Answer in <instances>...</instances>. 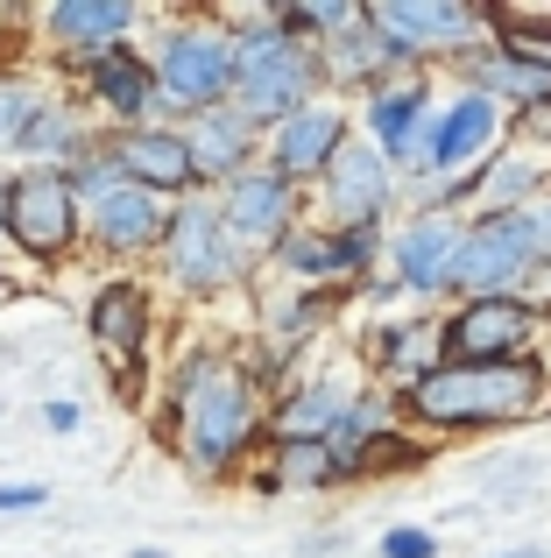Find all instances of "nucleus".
I'll use <instances>...</instances> for the list:
<instances>
[{
	"instance_id": "obj_1",
	"label": "nucleus",
	"mask_w": 551,
	"mask_h": 558,
	"mask_svg": "<svg viewBox=\"0 0 551 558\" xmlns=\"http://www.w3.org/2000/svg\"><path fill=\"white\" fill-rule=\"evenodd\" d=\"M269 381L255 361L241 354H198L177 361V381H170V417H177V446L198 474H234L248 460L255 438H269Z\"/></svg>"
},
{
	"instance_id": "obj_2",
	"label": "nucleus",
	"mask_w": 551,
	"mask_h": 558,
	"mask_svg": "<svg viewBox=\"0 0 551 558\" xmlns=\"http://www.w3.org/2000/svg\"><path fill=\"white\" fill-rule=\"evenodd\" d=\"M403 417L425 432H488V424H524L551 403V361H439L417 389L396 396Z\"/></svg>"
},
{
	"instance_id": "obj_3",
	"label": "nucleus",
	"mask_w": 551,
	"mask_h": 558,
	"mask_svg": "<svg viewBox=\"0 0 551 558\" xmlns=\"http://www.w3.org/2000/svg\"><path fill=\"white\" fill-rule=\"evenodd\" d=\"M326 93V71H318V50L304 36H290L276 8H248L234 14V107L248 113L255 128H283L290 113H304Z\"/></svg>"
},
{
	"instance_id": "obj_4",
	"label": "nucleus",
	"mask_w": 551,
	"mask_h": 558,
	"mask_svg": "<svg viewBox=\"0 0 551 558\" xmlns=\"http://www.w3.org/2000/svg\"><path fill=\"white\" fill-rule=\"evenodd\" d=\"M156 64V93L163 113L192 121L234 99V22H212V14H177L163 28V43L149 50Z\"/></svg>"
},
{
	"instance_id": "obj_5",
	"label": "nucleus",
	"mask_w": 551,
	"mask_h": 558,
	"mask_svg": "<svg viewBox=\"0 0 551 558\" xmlns=\"http://www.w3.org/2000/svg\"><path fill=\"white\" fill-rule=\"evenodd\" d=\"M368 22L382 28V43L403 57V64H431V57H460L467 64L474 50H488V28H495V8H467V0H368Z\"/></svg>"
},
{
	"instance_id": "obj_6",
	"label": "nucleus",
	"mask_w": 551,
	"mask_h": 558,
	"mask_svg": "<svg viewBox=\"0 0 551 558\" xmlns=\"http://www.w3.org/2000/svg\"><path fill=\"white\" fill-rule=\"evenodd\" d=\"M8 241L28 262H64L85 241V198L71 184V170L28 163L8 178Z\"/></svg>"
},
{
	"instance_id": "obj_7",
	"label": "nucleus",
	"mask_w": 551,
	"mask_h": 558,
	"mask_svg": "<svg viewBox=\"0 0 551 558\" xmlns=\"http://www.w3.org/2000/svg\"><path fill=\"white\" fill-rule=\"evenodd\" d=\"M248 247L234 241L220 198H184L177 219H170V241H163V276L184 290V298H212V290L241 283L248 276Z\"/></svg>"
},
{
	"instance_id": "obj_8",
	"label": "nucleus",
	"mask_w": 551,
	"mask_h": 558,
	"mask_svg": "<svg viewBox=\"0 0 551 558\" xmlns=\"http://www.w3.org/2000/svg\"><path fill=\"white\" fill-rule=\"evenodd\" d=\"M544 276L538 247H530L524 219L502 213V219H467V241H460L453 262V298L460 304H481V298H530Z\"/></svg>"
},
{
	"instance_id": "obj_9",
	"label": "nucleus",
	"mask_w": 551,
	"mask_h": 558,
	"mask_svg": "<svg viewBox=\"0 0 551 558\" xmlns=\"http://www.w3.org/2000/svg\"><path fill=\"white\" fill-rule=\"evenodd\" d=\"M502 128H510V107H495L488 93H467V85H460V93L439 107V121H431L411 178H431V184L474 178L488 156H502Z\"/></svg>"
},
{
	"instance_id": "obj_10",
	"label": "nucleus",
	"mask_w": 551,
	"mask_h": 558,
	"mask_svg": "<svg viewBox=\"0 0 551 558\" xmlns=\"http://www.w3.org/2000/svg\"><path fill=\"white\" fill-rule=\"evenodd\" d=\"M403 170L375 149L368 135H346V149L332 156V170L318 178V205H326L332 233H382L389 205H396Z\"/></svg>"
},
{
	"instance_id": "obj_11",
	"label": "nucleus",
	"mask_w": 551,
	"mask_h": 558,
	"mask_svg": "<svg viewBox=\"0 0 551 558\" xmlns=\"http://www.w3.org/2000/svg\"><path fill=\"white\" fill-rule=\"evenodd\" d=\"M538 298H481L445 312V361H524L538 354Z\"/></svg>"
},
{
	"instance_id": "obj_12",
	"label": "nucleus",
	"mask_w": 551,
	"mask_h": 558,
	"mask_svg": "<svg viewBox=\"0 0 551 558\" xmlns=\"http://www.w3.org/2000/svg\"><path fill=\"white\" fill-rule=\"evenodd\" d=\"M85 332H93V354L113 368V389L127 396V381L142 375V354H149V332H156V304L135 276H113V283L93 290L85 304Z\"/></svg>"
},
{
	"instance_id": "obj_13",
	"label": "nucleus",
	"mask_w": 551,
	"mask_h": 558,
	"mask_svg": "<svg viewBox=\"0 0 551 558\" xmlns=\"http://www.w3.org/2000/svg\"><path fill=\"white\" fill-rule=\"evenodd\" d=\"M276 269L297 290H346L382 262V233H332V227H297L276 247Z\"/></svg>"
},
{
	"instance_id": "obj_14",
	"label": "nucleus",
	"mask_w": 551,
	"mask_h": 558,
	"mask_svg": "<svg viewBox=\"0 0 551 558\" xmlns=\"http://www.w3.org/2000/svg\"><path fill=\"white\" fill-rule=\"evenodd\" d=\"M460 241H467V219L460 213H431L425 205V213L389 241V283H396L403 298H453Z\"/></svg>"
},
{
	"instance_id": "obj_15",
	"label": "nucleus",
	"mask_w": 551,
	"mask_h": 558,
	"mask_svg": "<svg viewBox=\"0 0 551 558\" xmlns=\"http://www.w3.org/2000/svg\"><path fill=\"white\" fill-rule=\"evenodd\" d=\"M170 219H177L170 198H156V191H142V184H113V191H99V198H85V241H93L99 255H163Z\"/></svg>"
},
{
	"instance_id": "obj_16",
	"label": "nucleus",
	"mask_w": 551,
	"mask_h": 558,
	"mask_svg": "<svg viewBox=\"0 0 551 558\" xmlns=\"http://www.w3.org/2000/svg\"><path fill=\"white\" fill-rule=\"evenodd\" d=\"M135 22H142L135 0H57V8L36 14L42 43H50L64 64H99V57H113V50H135V43H127Z\"/></svg>"
},
{
	"instance_id": "obj_17",
	"label": "nucleus",
	"mask_w": 551,
	"mask_h": 558,
	"mask_svg": "<svg viewBox=\"0 0 551 558\" xmlns=\"http://www.w3.org/2000/svg\"><path fill=\"white\" fill-rule=\"evenodd\" d=\"M220 213H226V227H234V241L248 247V255H276V247L304 227V219H297V184L276 178L269 163H255L248 178L226 184L220 191Z\"/></svg>"
},
{
	"instance_id": "obj_18",
	"label": "nucleus",
	"mask_w": 551,
	"mask_h": 558,
	"mask_svg": "<svg viewBox=\"0 0 551 558\" xmlns=\"http://www.w3.org/2000/svg\"><path fill=\"white\" fill-rule=\"evenodd\" d=\"M346 135H354L346 107H332V99H311V107L290 113L283 128H269L262 163L276 170V178H290V184H318V178L332 170V156L346 149Z\"/></svg>"
},
{
	"instance_id": "obj_19",
	"label": "nucleus",
	"mask_w": 551,
	"mask_h": 558,
	"mask_svg": "<svg viewBox=\"0 0 551 558\" xmlns=\"http://www.w3.org/2000/svg\"><path fill=\"white\" fill-rule=\"evenodd\" d=\"M431 121H439V99H431L425 78H396V85H382V93L360 99V135H368L403 178L417 170V149H425Z\"/></svg>"
},
{
	"instance_id": "obj_20",
	"label": "nucleus",
	"mask_w": 551,
	"mask_h": 558,
	"mask_svg": "<svg viewBox=\"0 0 551 558\" xmlns=\"http://www.w3.org/2000/svg\"><path fill=\"white\" fill-rule=\"evenodd\" d=\"M184 128V149H192V170H198V184H212V191H226L234 178H248L255 163H262V128L248 121V113L226 99V107H212V113H192V121H177Z\"/></svg>"
},
{
	"instance_id": "obj_21",
	"label": "nucleus",
	"mask_w": 551,
	"mask_h": 558,
	"mask_svg": "<svg viewBox=\"0 0 551 558\" xmlns=\"http://www.w3.org/2000/svg\"><path fill=\"white\" fill-rule=\"evenodd\" d=\"M360 381H346V375H311V381H297L290 396H276V410H269V446H332V432L346 424V410L360 403Z\"/></svg>"
},
{
	"instance_id": "obj_22",
	"label": "nucleus",
	"mask_w": 551,
	"mask_h": 558,
	"mask_svg": "<svg viewBox=\"0 0 551 558\" xmlns=\"http://www.w3.org/2000/svg\"><path fill=\"white\" fill-rule=\"evenodd\" d=\"M85 93H93V107L113 121V135H135V128H149L156 113H163L156 64L142 50H113V57H99V64H85Z\"/></svg>"
},
{
	"instance_id": "obj_23",
	"label": "nucleus",
	"mask_w": 551,
	"mask_h": 558,
	"mask_svg": "<svg viewBox=\"0 0 551 558\" xmlns=\"http://www.w3.org/2000/svg\"><path fill=\"white\" fill-rule=\"evenodd\" d=\"M113 156H121L127 184L156 191V198H192V184H198L177 121H149V128H135V135H113Z\"/></svg>"
},
{
	"instance_id": "obj_24",
	"label": "nucleus",
	"mask_w": 551,
	"mask_h": 558,
	"mask_svg": "<svg viewBox=\"0 0 551 558\" xmlns=\"http://www.w3.org/2000/svg\"><path fill=\"white\" fill-rule=\"evenodd\" d=\"M460 71H467V93H488L495 107L551 113V71H544V64H530V57H516V50H502V43L474 50Z\"/></svg>"
},
{
	"instance_id": "obj_25",
	"label": "nucleus",
	"mask_w": 551,
	"mask_h": 558,
	"mask_svg": "<svg viewBox=\"0 0 551 558\" xmlns=\"http://www.w3.org/2000/svg\"><path fill=\"white\" fill-rule=\"evenodd\" d=\"M85 149H99L93 135H85V121H78V107H71V99H42V113L36 121H28V135L14 142V156H22V170L28 163H50V170H71L78 163Z\"/></svg>"
},
{
	"instance_id": "obj_26",
	"label": "nucleus",
	"mask_w": 551,
	"mask_h": 558,
	"mask_svg": "<svg viewBox=\"0 0 551 558\" xmlns=\"http://www.w3.org/2000/svg\"><path fill=\"white\" fill-rule=\"evenodd\" d=\"M332 481H346L332 446H269V466H262L269 495H311V488H332Z\"/></svg>"
},
{
	"instance_id": "obj_27",
	"label": "nucleus",
	"mask_w": 551,
	"mask_h": 558,
	"mask_svg": "<svg viewBox=\"0 0 551 558\" xmlns=\"http://www.w3.org/2000/svg\"><path fill=\"white\" fill-rule=\"evenodd\" d=\"M262 318H269V340H276V354H290L297 340H311V332L332 318V290H290V298L262 304Z\"/></svg>"
},
{
	"instance_id": "obj_28",
	"label": "nucleus",
	"mask_w": 551,
	"mask_h": 558,
	"mask_svg": "<svg viewBox=\"0 0 551 558\" xmlns=\"http://www.w3.org/2000/svg\"><path fill=\"white\" fill-rule=\"evenodd\" d=\"M276 14H283L290 36H304L318 50V43H332L340 28H354L368 8H360V0H290V8H276Z\"/></svg>"
},
{
	"instance_id": "obj_29",
	"label": "nucleus",
	"mask_w": 551,
	"mask_h": 558,
	"mask_svg": "<svg viewBox=\"0 0 551 558\" xmlns=\"http://www.w3.org/2000/svg\"><path fill=\"white\" fill-rule=\"evenodd\" d=\"M42 85L36 78H22V71H0V149H14V142L28 135V121L42 113Z\"/></svg>"
},
{
	"instance_id": "obj_30",
	"label": "nucleus",
	"mask_w": 551,
	"mask_h": 558,
	"mask_svg": "<svg viewBox=\"0 0 551 558\" xmlns=\"http://www.w3.org/2000/svg\"><path fill=\"white\" fill-rule=\"evenodd\" d=\"M495 43L551 71V22H544V14H510V8H495Z\"/></svg>"
},
{
	"instance_id": "obj_31",
	"label": "nucleus",
	"mask_w": 551,
	"mask_h": 558,
	"mask_svg": "<svg viewBox=\"0 0 551 558\" xmlns=\"http://www.w3.org/2000/svg\"><path fill=\"white\" fill-rule=\"evenodd\" d=\"M375 558H439V537H431L425 523H396V531H382Z\"/></svg>"
},
{
	"instance_id": "obj_32",
	"label": "nucleus",
	"mask_w": 551,
	"mask_h": 558,
	"mask_svg": "<svg viewBox=\"0 0 551 558\" xmlns=\"http://www.w3.org/2000/svg\"><path fill=\"white\" fill-rule=\"evenodd\" d=\"M42 502H50L42 481H0V517H14V509H42Z\"/></svg>"
},
{
	"instance_id": "obj_33",
	"label": "nucleus",
	"mask_w": 551,
	"mask_h": 558,
	"mask_svg": "<svg viewBox=\"0 0 551 558\" xmlns=\"http://www.w3.org/2000/svg\"><path fill=\"white\" fill-rule=\"evenodd\" d=\"M42 424H50V432H78V403L50 396V403H42Z\"/></svg>"
},
{
	"instance_id": "obj_34",
	"label": "nucleus",
	"mask_w": 551,
	"mask_h": 558,
	"mask_svg": "<svg viewBox=\"0 0 551 558\" xmlns=\"http://www.w3.org/2000/svg\"><path fill=\"white\" fill-rule=\"evenodd\" d=\"M495 558H551L544 545H510V551H495Z\"/></svg>"
},
{
	"instance_id": "obj_35",
	"label": "nucleus",
	"mask_w": 551,
	"mask_h": 558,
	"mask_svg": "<svg viewBox=\"0 0 551 558\" xmlns=\"http://www.w3.org/2000/svg\"><path fill=\"white\" fill-rule=\"evenodd\" d=\"M544 304H551V269L538 276V312H544Z\"/></svg>"
},
{
	"instance_id": "obj_36",
	"label": "nucleus",
	"mask_w": 551,
	"mask_h": 558,
	"mask_svg": "<svg viewBox=\"0 0 551 558\" xmlns=\"http://www.w3.org/2000/svg\"><path fill=\"white\" fill-rule=\"evenodd\" d=\"M0 233H8V178H0Z\"/></svg>"
},
{
	"instance_id": "obj_37",
	"label": "nucleus",
	"mask_w": 551,
	"mask_h": 558,
	"mask_svg": "<svg viewBox=\"0 0 551 558\" xmlns=\"http://www.w3.org/2000/svg\"><path fill=\"white\" fill-rule=\"evenodd\" d=\"M127 558H170V551H127Z\"/></svg>"
}]
</instances>
